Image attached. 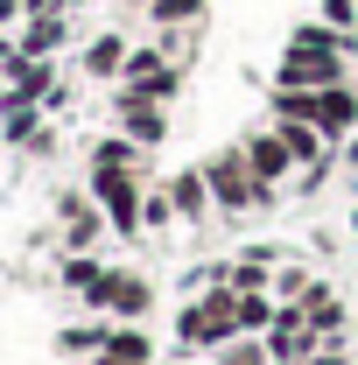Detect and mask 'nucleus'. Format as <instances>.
<instances>
[{"label": "nucleus", "mask_w": 358, "mask_h": 365, "mask_svg": "<svg viewBox=\"0 0 358 365\" xmlns=\"http://www.w3.org/2000/svg\"><path fill=\"white\" fill-rule=\"evenodd\" d=\"M204 182H211L218 211H260V204L281 197V190H267V182L253 176V162H246V148H239V140L218 148V155H204Z\"/></svg>", "instance_id": "nucleus-1"}, {"label": "nucleus", "mask_w": 358, "mask_h": 365, "mask_svg": "<svg viewBox=\"0 0 358 365\" xmlns=\"http://www.w3.org/2000/svg\"><path fill=\"white\" fill-rule=\"evenodd\" d=\"M85 190L98 197L106 225L120 232V239H140V204H148V176H134V169H91V182H85Z\"/></svg>", "instance_id": "nucleus-2"}, {"label": "nucleus", "mask_w": 358, "mask_h": 365, "mask_svg": "<svg viewBox=\"0 0 358 365\" xmlns=\"http://www.w3.org/2000/svg\"><path fill=\"white\" fill-rule=\"evenodd\" d=\"M352 78V56L337 49H281L274 56V91H330Z\"/></svg>", "instance_id": "nucleus-3"}, {"label": "nucleus", "mask_w": 358, "mask_h": 365, "mask_svg": "<svg viewBox=\"0 0 358 365\" xmlns=\"http://www.w3.org/2000/svg\"><path fill=\"white\" fill-rule=\"evenodd\" d=\"M113 91H127V98H148V106H169V98L183 91V63L169 56V49H134Z\"/></svg>", "instance_id": "nucleus-4"}, {"label": "nucleus", "mask_w": 358, "mask_h": 365, "mask_svg": "<svg viewBox=\"0 0 358 365\" xmlns=\"http://www.w3.org/2000/svg\"><path fill=\"white\" fill-rule=\"evenodd\" d=\"M91 309H106V317H120V323H140L148 309H155V288L140 281V274H127V267H106V281L85 295Z\"/></svg>", "instance_id": "nucleus-5"}, {"label": "nucleus", "mask_w": 358, "mask_h": 365, "mask_svg": "<svg viewBox=\"0 0 358 365\" xmlns=\"http://www.w3.org/2000/svg\"><path fill=\"white\" fill-rule=\"evenodd\" d=\"M0 78H7L0 106H43L49 91H56V56H14Z\"/></svg>", "instance_id": "nucleus-6"}, {"label": "nucleus", "mask_w": 358, "mask_h": 365, "mask_svg": "<svg viewBox=\"0 0 358 365\" xmlns=\"http://www.w3.org/2000/svg\"><path fill=\"white\" fill-rule=\"evenodd\" d=\"M310 120L323 127V140H330V148H344V140L358 134V85L344 78V85L316 91V113H310Z\"/></svg>", "instance_id": "nucleus-7"}, {"label": "nucleus", "mask_w": 358, "mask_h": 365, "mask_svg": "<svg viewBox=\"0 0 358 365\" xmlns=\"http://www.w3.org/2000/svg\"><path fill=\"white\" fill-rule=\"evenodd\" d=\"M246 148V162H253V176L267 182V190H281V182H295V155L281 148V134H274V120L267 127H253V134L239 140Z\"/></svg>", "instance_id": "nucleus-8"}, {"label": "nucleus", "mask_w": 358, "mask_h": 365, "mask_svg": "<svg viewBox=\"0 0 358 365\" xmlns=\"http://www.w3.org/2000/svg\"><path fill=\"white\" fill-rule=\"evenodd\" d=\"M113 120H120V134H134L140 148H162V140H169V106H148V98L113 91Z\"/></svg>", "instance_id": "nucleus-9"}, {"label": "nucleus", "mask_w": 358, "mask_h": 365, "mask_svg": "<svg viewBox=\"0 0 358 365\" xmlns=\"http://www.w3.org/2000/svg\"><path fill=\"white\" fill-rule=\"evenodd\" d=\"M169 204H176V225H204V218L218 211V197H211V182H204V162L169 176Z\"/></svg>", "instance_id": "nucleus-10"}, {"label": "nucleus", "mask_w": 358, "mask_h": 365, "mask_svg": "<svg viewBox=\"0 0 358 365\" xmlns=\"http://www.w3.org/2000/svg\"><path fill=\"white\" fill-rule=\"evenodd\" d=\"M127 56H134V43L120 36V29H106V36H91L85 43V78H98V85H120V71H127Z\"/></svg>", "instance_id": "nucleus-11"}, {"label": "nucleus", "mask_w": 358, "mask_h": 365, "mask_svg": "<svg viewBox=\"0 0 358 365\" xmlns=\"http://www.w3.org/2000/svg\"><path fill=\"white\" fill-rule=\"evenodd\" d=\"M91 365H155V344H148V330H140V323H113V330H106V344L91 351Z\"/></svg>", "instance_id": "nucleus-12"}, {"label": "nucleus", "mask_w": 358, "mask_h": 365, "mask_svg": "<svg viewBox=\"0 0 358 365\" xmlns=\"http://www.w3.org/2000/svg\"><path fill=\"white\" fill-rule=\"evenodd\" d=\"M21 21H29V29L14 36V43H21V56H56V49L71 43V21H78V14L63 7V14H21Z\"/></svg>", "instance_id": "nucleus-13"}, {"label": "nucleus", "mask_w": 358, "mask_h": 365, "mask_svg": "<svg viewBox=\"0 0 358 365\" xmlns=\"http://www.w3.org/2000/svg\"><path fill=\"white\" fill-rule=\"evenodd\" d=\"M91 169H134V176H148V148L134 134H98L91 140Z\"/></svg>", "instance_id": "nucleus-14"}, {"label": "nucleus", "mask_w": 358, "mask_h": 365, "mask_svg": "<svg viewBox=\"0 0 358 365\" xmlns=\"http://www.w3.org/2000/svg\"><path fill=\"white\" fill-rule=\"evenodd\" d=\"M302 317L316 323V337H337V323H344V302H337V288L310 281V295H302Z\"/></svg>", "instance_id": "nucleus-15"}, {"label": "nucleus", "mask_w": 358, "mask_h": 365, "mask_svg": "<svg viewBox=\"0 0 358 365\" xmlns=\"http://www.w3.org/2000/svg\"><path fill=\"white\" fill-rule=\"evenodd\" d=\"M204 14H211V0H155V7H148L155 29H197Z\"/></svg>", "instance_id": "nucleus-16"}, {"label": "nucleus", "mask_w": 358, "mask_h": 365, "mask_svg": "<svg viewBox=\"0 0 358 365\" xmlns=\"http://www.w3.org/2000/svg\"><path fill=\"white\" fill-rule=\"evenodd\" d=\"M211 359H218V365H274V351H267V337H246V330H239V337L218 344Z\"/></svg>", "instance_id": "nucleus-17"}, {"label": "nucleus", "mask_w": 358, "mask_h": 365, "mask_svg": "<svg viewBox=\"0 0 358 365\" xmlns=\"http://www.w3.org/2000/svg\"><path fill=\"white\" fill-rule=\"evenodd\" d=\"M98 281H106V267H98L91 253H71V260H63V288H71V295H91Z\"/></svg>", "instance_id": "nucleus-18"}, {"label": "nucleus", "mask_w": 358, "mask_h": 365, "mask_svg": "<svg viewBox=\"0 0 358 365\" xmlns=\"http://www.w3.org/2000/svg\"><path fill=\"white\" fill-rule=\"evenodd\" d=\"M176 225V204H169V182L162 190H148V204H140V232H169Z\"/></svg>", "instance_id": "nucleus-19"}, {"label": "nucleus", "mask_w": 358, "mask_h": 365, "mask_svg": "<svg viewBox=\"0 0 358 365\" xmlns=\"http://www.w3.org/2000/svg\"><path fill=\"white\" fill-rule=\"evenodd\" d=\"M106 330H113V323H71L56 344H63V351H98V344H106Z\"/></svg>", "instance_id": "nucleus-20"}, {"label": "nucleus", "mask_w": 358, "mask_h": 365, "mask_svg": "<svg viewBox=\"0 0 358 365\" xmlns=\"http://www.w3.org/2000/svg\"><path fill=\"white\" fill-rule=\"evenodd\" d=\"M274 295H281V302H302V295H310V274H302V267H281V274H274Z\"/></svg>", "instance_id": "nucleus-21"}, {"label": "nucleus", "mask_w": 358, "mask_h": 365, "mask_svg": "<svg viewBox=\"0 0 358 365\" xmlns=\"http://www.w3.org/2000/svg\"><path fill=\"white\" fill-rule=\"evenodd\" d=\"M323 21L330 29H358V0H323Z\"/></svg>", "instance_id": "nucleus-22"}, {"label": "nucleus", "mask_w": 358, "mask_h": 365, "mask_svg": "<svg viewBox=\"0 0 358 365\" xmlns=\"http://www.w3.org/2000/svg\"><path fill=\"white\" fill-rule=\"evenodd\" d=\"M337 162H344V169H358V134L344 140V148H337Z\"/></svg>", "instance_id": "nucleus-23"}, {"label": "nucleus", "mask_w": 358, "mask_h": 365, "mask_svg": "<svg viewBox=\"0 0 358 365\" xmlns=\"http://www.w3.org/2000/svg\"><path fill=\"white\" fill-rule=\"evenodd\" d=\"M120 7H155V0H120Z\"/></svg>", "instance_id": "nucleus-24"}, {"label": "nucleus", "mask_w": 358, "mask_h": 365, "mask_svg": "<svg viewBox=\"0 0 358 365\" xmlns=\"http://www.w3.org/2000/svg\"><path fill=\"white\" fill-rule=\"evenodd\" d=\"M352 232H358V204H352Z\"/></svg>", "instance_id": "nucleus-25"}, {"label": "nucleus", "mask_w": 358, "mask_h": 365, "mask_svg": "<svg viewBox=\"0 0 358 365\" xmlns=\"http://www.w3.org/2000/svg\"><path fill=\"white\" fill-rule=\"evenodd\" d=\"M0 91H7V78H0Z\"/></svg>", "instance_id": "nucleus-26"}]
</instances>
